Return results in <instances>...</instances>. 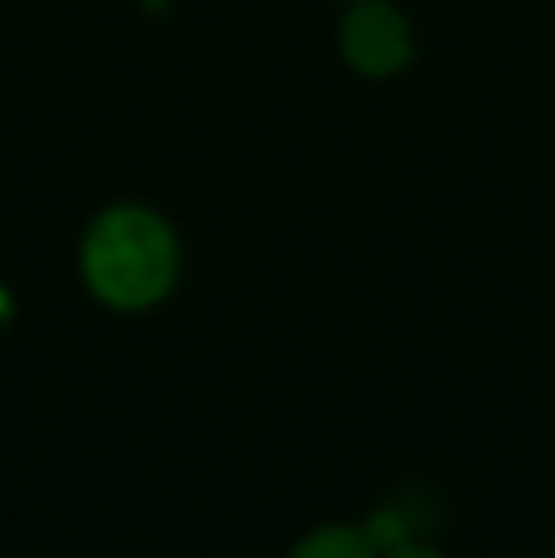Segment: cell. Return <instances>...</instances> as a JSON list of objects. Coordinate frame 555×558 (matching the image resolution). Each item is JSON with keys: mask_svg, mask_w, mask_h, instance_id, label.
I'll return each instance as SVG.
<instances>
[{"mask_svg": "<svg viewBox=\"0 0 555 558\" xmlns=\"http://www.w3.org/2000/svg\"><path fill=\"white\" fill-rule=\"evenodd\" d=\"M176 240L148 209H107L84 240V278L111 308H148L176 281Z\"/></svg>", "mask_w": 555, "mask_h": 558, "instance_id": "cell-1", "label": "cell"}, {"mask_svg": "<svg viewBox=\"0 0 555 558\" xmlns=\"http://www.w3.org/2000/svg\"><path fill=\"white\" fill-rule=\"evenodd\" d=\"M342 50L358 73L388 76L408 65L411 58L408 23L388 4H373V0L358 4L342 23Z\"/></svg>", "mask_w": 555, "mask_h": 558, "instance_id": "cell-2", "label": "cell"}, {"mask_svg": "<svg viewBox=\"0 0 555 558\" xmlns=\"http://www.w3.org/2000/svg\"><path fill=\"white\" fill-rule=\"evenodd\" d=\"M289 558H377V547L362 529L350 524H327V529L304 536Z\"/></svg>", "mask_w": 555, "mask_h": 558, "instance_id": "cell-3", "label": "cell"}, {"mask_svg": "<svg viewBox=\"0 0 555 558\" xmlns=\"http://www.w3.org/2000/svg\"><path fill=\"white\" fill-rule=\"evenodd\" d=\"M385 558H445V555H437L434 547H419V544H408V547H393Z\"/></svg>", "mask_w": 555, "mask_h": 558, "instance_id": "cell-4", "label": "cell"}]
</instances>
